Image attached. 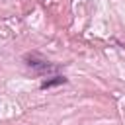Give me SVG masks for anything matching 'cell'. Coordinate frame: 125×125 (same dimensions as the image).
<instances>
[{"label": "cell", "instance_id": "6da1fadb", "mask_svg": "<svg viewBox=\"0 0 125 125\" xmlns=\"http://www.w3.org/2000/svg\"><path fill=\"white\" fill-rule=\"evenodd\" d=\"M23 62L35 74H49V72H57L59 70V64H53L51 61H47L39 53H27V55H23Z\"/></svg>", "mask_w": 125, "mask_h": 125}, {"label": "cell", "instance_id": "7a4b0ae2", "mask_svg": "<svg viewBox=\"0 0 125 125\" xmlns=\"http://www.w3.org/2000/svg\"><path fill=\"white\" fill-rule=\"evenodd\" d=\"M66 82H68L66 76L57 74V76H51V78L43 80V82H41V90H49V88H55V86H62V84H66Z\"/></svg>", "mask_w": 125, "mask_h": 125}]
</instances>
